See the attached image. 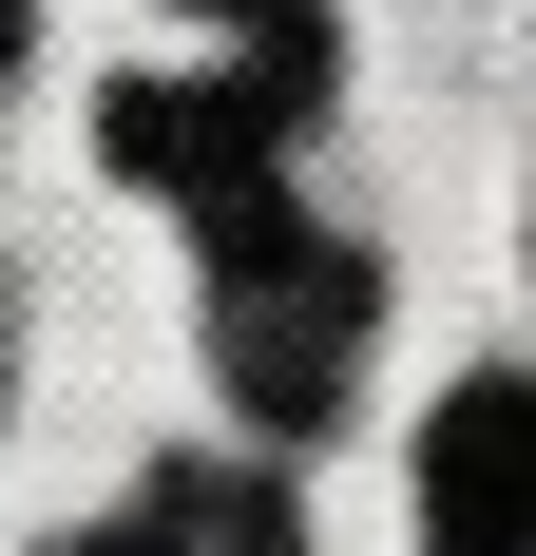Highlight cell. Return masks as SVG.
<instances>
[{
  "label": "cell",
  "mask_w": 536,
  "mask_h": 556,
  "mask_svg": "<svg viewBox=\"0 0 536 556\" xmlns=\"http://www.w3.org/2000/svg\"><path fill=\"white\" fill-rule=\"evenodd\" d=\"M212 365L250 422H326V384L365 365V269L288 212H230L212 230Z\"/></svg>",
  "instance_id": "6da1fadb"
},
{
  "label": "cell",
  "mask_w": 536,
  "mask_h": 556,
  "mask_svg": "<svg viewBox=\"0 0 536 556\" xmlns=\"http://www.w3.org/2000/svg\"><path fill=\"white\" fill-rule=\"evenodd\" d=\"M422 538L441 556H536V384L518 365L441 384V422H422Z\"/></svg>",
  "instance_id": "3957f363"
},
{
  "label": "cell",
  "mask_w": 536,
  "mask_h": 556,
  "mask_svg": "<svg viewBox=\"0 0 536 556\" xmlns=\"http://www.w3.org/2000/svg\"><path fill=\"white\" fill-rule=\"evenodd\" d=\"M230 20H288V0H230Z\"/></svg>",
  "instance_id": "277c9868"
},
{
  "label": "cell",
  "mask_w": 536,
  "mask_h": 556,
  "mask_svg": "<svg viewBox=\"0 0 536 556\" xmlns=\"http://www.w3.org/2000/svg\"><path fill=\"white\" fill-rule=\"evenodd\" d=\"M288 97L307 77H115V173H154V192H192V230L268 212V135H288Z\"/></svg>",
  "instance_id": "7a4b0ae2"
},
{
  "label": "cell",
  "mask_w": 536,
  "mask_h": 556,
  "mask_svg": "<svg viewBox=\"0 0 536 556\" xmlns=\"http://www.w3.org/2000/svg\"><path fill=\"white\" fill-rule=\"evenodd\" d=\"M97 556H135V538H97Z\"/></svg>",
  "instance_id": "5b68a950"
}]
</instances>
